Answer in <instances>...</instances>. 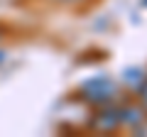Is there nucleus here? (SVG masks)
I'll return each mask as SVG.
<instances>
[{
    "instance_id": "obj_1",
    "label": "nucleus",
    "mask_w": 147,
    "mask_h": 137,
    "mask_svg": "<svg viewBox=\"0 0 147 137\" xmlns=\"http://www.w3.org/2000/svg\"><path fill=\"white\" fill-rule=\"evenodd\" d=\"M115 95H118V83L108 74L91 76V79L81 81V86H79V98L84 103H88V105H93V108L113 103Z\"/></svg>"
},
{
    "instance_id": "obj_2",
    "label": "nucleus",
    "mask_w": 147,
    "mask_h": 137,
    "mask_svg": "<svg viewBox=\"0 0 147 137\" xmlns=\"http://www.w3.org/2000/svg\"><path fill=\"white\" fill-rule=\"evenodd\" d=\"M120 127H123L120 125V113H118V105H113V103L98 105V110L88 120V130L96 132V135H113Z\"/></svg>"
},
{
    "instance_id": "obj_3",
    "label": "nucleus",
    "mask_w": 147,
    "mask_h": 137,
    "mask_svg": "<svg viewBox=\"0 0 147 137\" xmlns=\"http://www.w3.org/2000/svg\"><path fill=\"white\" fill-rule=\"evenodd\" d=\"M118 113H120V125L130 127V130H135V132L147 122V110L140 105V103H137V100L120 105V108H118Z\"/></svg>"
},
{
    "instance_id": "obj_4",
    "label": "nucleus",
    "mask_w": 147,
    "mask_h": 137,
    "mask_svg": "<svg viewBox=\"0 0 147 137\" xmlns=\"http://www.w3.org/2000/svg\"><path fill=\"white\" fill-rule=\"evenodd\" d=\"M145 79H147V71L142 66H127L125 71H123V83H125L127 88H132V91L140 88V83Z\"/></svg>"
},
{
    "instance_id": "obj_5",
    "label": "nucleus",
    "mask_w": 147,
    "mask_h": 137,
    "mask_svg": "<svg viewBox=\"0 0 147 137\" xmlns=\"http://www.w3.org/2000/svg\"><path fill=\"white\" fill-rule=\"evenodd\" d=\"M135 93H137V103H140V105H142V108L147 110V79H145V81L140 83V88H137Z\"/></svg>"
},
{
    "instance_id": "obj_6",
    "label": "nucleus",
    "mask_w": 147,
    "mask_h": 137,
    "mask_svg": "<svg viewBox=\"0 0 147 137\" xmlns=\"http://www.w3.org/2000/svg\"><path fill=\"white\" fill-rule=\"evenodd\" d=\"M54 3H64V5H84L88 0H54Z\"/></svg>"
},
{
    "instance_id": "obj_7",
    "label": "nucleus",
    "mask_w": 147,
    "mask_h": 137,
    "mask_svg": "<svg viewBox=\"0 0 147 137\" xmlns=\"http://www.w3.org/2000/svg\"><path fill=\"white\" fill-rule=\"evenodd\" d=\"M5 59H7V52H5V49H0V64L5 61Z\"/></svg>"
},
{
    "instance_id": "obj_8",
    "label": "nucleus",
    "mask_w": 147,
    "mask_h": 137,
    "mask_svg": "<svg viewBox=\"0 0 147 137\" xmlns=\"http://www.w3.org/2000/svg\"><path fill=\"white\" fill-rule=\"evenodd\" d=\"M3 34H5V27H3V25H0V37H3Z\"/></svg>"
},
{
    "instance_id": "obj_9",
    "label": "nucleus",
    "mask_w": 147,
    "mask_h": 137,
    "mask_svg": "<svg viewBox=\"0 0 147 137\" xmlns=\"http://www.w3.org/2000/svg\"><path fill=\"white\" fill-rule=\"evenodd\" d=\"M140 5H142V7H147V0H140Z\"/></svg>"
}]
</instances>
